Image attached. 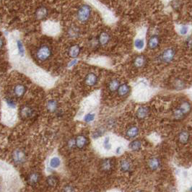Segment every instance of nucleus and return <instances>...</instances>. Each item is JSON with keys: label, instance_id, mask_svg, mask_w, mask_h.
<instances>
[{"label": "nucleus", "instance_id": "1", "mask_svg": "<svg viewBox=\"0 0 192 192\" xmlns=\"http://www.w3.org/2000/svg\"><path fill=\"white\" fill-rule=\"evenodd\" d=\"M90 14L91 8L88 5H84L79 8L78 13H77V18L80 22H86L90 19Z\"/></svg>", "mask_w": 192, "mask_h": 192}, {"label": "nucleus", "instance_id": "6", "mask_svg": "<svg viewBox=\"0 0 192 192\" xmlns=\"http://www.w3.org/2000/svg\"><path fill=\"white\" fill-rule=\"evenodd\" d=\"M20 116L23 118H30L33 116L34 114V110L30 106H23L20 108Z\"/></svg>", "mask_w": 192, "mask_h": 192}, {"label": "nucleus", "instance_id": "4", "mask_svg": "<svg viewBox=\"0 0 192 192\" xmlns=\"http://www.w3.org/2000/svg\"><path fill=\"white\" fill-rule=\"evenodd\" d=\"M26 154L21 149L14 150L12 153V158L14 163L17 165L23 164L26 160Z\"/></svg>", "mask_w": 192, "mask_h": 192}, {"label": "nucleus", "instance_id": "13", "mask_svg": "<svg viewBox=\"0 0 192 192\" xmlns=\"http://www.w3.org/2000/svg\"><path fill=\"white\" fill-rule=\"evenodd\" d=\"M85 82L88 86H94L98 82V77L94 73H89L85 78Z\"/></svg>", "mask_w": 192, "mask_h": 192}, {"label": "nucleus", "instance_id": "23", "mask_svg": "<svg viewBox=\"0 0 192 192\" xmlns=\"http://www.w3.org/2000/svg\"><path fill=\"white\" fill-rule=\"evenodd\" d=\"M119 86H120L119 81L116 80V79L112 80L109 83H108V89H109V90L111 92L117 91Z\"/></svg>", "mask_w": 192, "mask_h": 192}, {"label": "nucleus", "instance_id": "25", "mask_svg": "<svg viewBox=\"0 0 192 192\" xmlns=\"http://www.w3.org/2000/svg\"><path fill=\"white\" fill-rule=\"evenodd\" d=\"M129 147L132 151H138L142 147V142L139 140H134L129 144Z\"/></svg>", "mask_w": 192, "mask_h": 192}, {"label": "nucleus", "instance_id": "3", "mask_svg": "<svg viewBox=\"0 0 192 192\" xmlns=\"http://www.w3.org/2000/svg\"><path fill=\"white\" fill-rule=\"evenodd\" d=\"M176 50L174 48H168V49H165L162 53L160 55V60L164 63H170L174 59L175 56H176Z\"/></svg>", "mask_w": 192, "mask_h": 192}, {"label": "nucleus", "instance_id": "21", "mask_svg": "<svg viewBox=\"0 0 192 192\" xmlns=\"http://www.w3.org/2000/svg\"><path fill=\"white\" fill-rule=\"evenodd\" d=\"M118 94L120 96H125L127 94H129L130 92V87L127 84H122L120 85L118 89Z\"/></svg>", "mask_w": 192, "mask_h": 192}, {"label": "nucleus", "instance_id": "11", "mask_svg": "<svg viewBox=\"0 0 192 192\" xmlns=\"http://www.w3.org/2000/svg\"><path fill=\"white\" fill-rule=\"evenodd\" d=\"M26 92V87L23 85L18 84L14 86L13 93L17 98H21L25 95Z\"/></svg>", "mask_w": 192, "mask_h": 192}, {"label": "nucleus", "instance_id": "2", "mask_svg": "<svg viewBox=\"0 0 192 192\" xmlns=\"http://www.w3.org/2000/svg\"><path fill=\"white\" fill-rule=\"evenodd\" d=\"M51 56V50L48 46H41L36 51V57L38 60L41 62H44L49 59Z\"/></svg>", "mask_w": 192, "mask_h": 192}, {"label": "nucleus", "instance_id": "37", "mask_svg": "<svg viewBox=\"0 0 192 192\" xmlns=\"http://www.w3.org/2000/svg\"><path fill=\"white\" fill-rule=\"evenodd\" d=\"M188 30H189V28H188L187 26H182L180 28V33L181 35H184L188 33Z\"/></svg>", "mask_w": 192, "mask_h": 192}, {"label": "nucleus", "instance_id": "32", "mask_svg": "<svg viewBox=\"0 0 192 192\" xmlns=\"http://www.w3.org/2000/svg\"><path fill=\"white\" fill-rule=\"evenodd\" d=\"M105 132V130H103V129L100 128L98 129H97L95 132L93 134V139H97L98 137H101L103 135V134Z\"/></svg>", "mask_w": 192, "mask_h": 192}, {"label": "nucleus", "instance_id": "27", "mask_svg": "<svg viewBox=\"0 0 192 192\" xmlns=\"http://www.w3.org/2000/svg\"><path fill=\"white\" fill-rule=\"evenodd\" d=\"M60 164H61V160L59 158H53L50 160V166L53 168H59Z\"/></svg>", "mask_w": 192, "mask_h": 192}, {"label": "nucleus", "instance_id": "17", "mask_svg": "<svg viewBox=\"0 0 192 192\" xmlns=\"http://www.w3.org/2000/svg\"><path fill=\"white\" fill-rule=\"evenodd\" d=\"M76 146L79 149H82L87 144V138L84 135H79L76 137Z\"/></svg>", "mask_w": 192, "mask_h": 192}, {"label": "nucleus", "instance_id": "18", "mask_svg": "<svg viewBox=\"0 0 192 192\" xmlns=\"http://www.w3.org/2000/svg\"><path fill=\"white\" fill-rule=\"evenodd\" d=\"M80 51H81L80 47L78 45H73L70 48V49H69L68 52L69 56H70V57L75 59V58H77L79 56V54L80 53Z\"/></svg>", "mask_w": 192, "mask_h": 192}, {"label": "nucleus", "instance_id": "7", "mask_svg": "<svg viewBox=\"0 0 192 192\" xmlns=\"http://www.w3.org/2000/svg\"><path fill=\"white\" fill-rule=\"evenodd\" d=\"M148 167L150 170H157L160 168L161 166V162L158 158L153 157L151 158L148 160Z\"/></svg>", "mask_w": 192, "mask_h": 192}, {"label": "nucleus", "instance_id": "40", "mask_svg": "<svg viewBox=\"0 0 192 192\" xmlns=\"http://www.w3.org/2000/svg\"><path fill=\"white\" fill-rule=\"evenodd\" d=\"M121 151H122V148H121L120 147H118L117 149H116V153H117V154H120Z\"/></svg>", "mask_w": 192, "mask_h": 192}, {"label": "nucleus", "instance_id": "41", "mask_svg": "<svg viewBox=\"0 0 192 192\" xmlns=\"http://www.w3.org/2000/svg\"><path fill=\"white\" fill-rule=\"evenodd\" d=\"M2 46H3V39H2V38H1V48H2Z\"/></svg>", "mask_w": 192, "mask_h": 192}, {"label": "nucleus", "instance_id": "33", "mask_svg": "<svg viewBox=\"0 0 192 192\" xmlns=\"http://www.w3.org/2000/svg\"><path fill=\"white\" fill-rule=\"evenodd\" d=\"M103 147L106 150H110L111 148V144L110 142L109 137H106L103 142Z\"/></svg>", "mask_w": 192, "mask_h": 192}, {"label": "nucleus", "instance_id": "28", "mask_svg": "<svg viewBox=\"0 0 192 192\" xmlns=\"http://www.w3.org/2000/svg\"><path fill=\"white\" fill-rule=\"evenodd\" d=\"M174 118H176V119H178V120H181V119H183V118L185 117V115L183 114L182 112L180 110L178 109V108H176V110H174Z\"/></svg>", "mask_w": 192, "mask_h": 192}, {"label": "nucleus", "instance_id": "34", "mask_svg": "<svg viewBox=\"0 0 192 192\" xmlns=\"http://www.w3.org/2000/svg\"><path fill=\"white\" fill-rule=\"evenodd\" d=\"M95 114H87L85 116V122L87 123H90L95 119Z\"/></svg>", "mask_w": 192, "mask_h": 192}, {"label": "nucleus", "instance_id": "24", "mask_svg": "<svg viewBox=\"0 0 192 192\" xmlns=\"http://www.w3.org/2000/svg\"><path fill=\"white\" fill-rule=\"evenodd\" d=\"M121 170L123 172H128L131 169V163L129 160H123L120 162Z\"/></svg>", "mask_w": 192, "mask_h": 192}, {"label": "nucleus", "instance_id": "16", "mask_svg": "<svg viewBox=\"0 0 192 192\" xmlns=\"http://www.w3.org/2000/svg\"><path fill=\"white\" fill-rule=\"evenodd\" d=\"M178 108L185 115V116H186V115L189 114L190 111H191V106L189 102L184 101L181 102L180 106H179V107H178Z\"/></svg>", "mask_w": 192, "mask_h": 192}, {"label": "nucleus", "instance_id": "42", "mask_svg": "<svg viewBox=\"0 0 192 192\" xmlns=\"http://www.w3.org/2000/svg\"><path fill=\"white\" fill-rule=\"evenodd\" d=\"M189 191H192V187H191V189H190V190Z\"/></svg>", "mask_w": 192, "mask_h": 192}, {"label": "nucleus", "instance_id": "8", "mask_svg": "<svg viewBox=\"0 0 192 192\" xmlns=\"http://www.w3.org/2000/svg\"><path fill=\"white\" fill-rule=\"evenodd\" d=\"M40 174L36 172H33L31 173V174L29 175L28 177V183L30 186H34L38 183L39 180H40Z\"/></svg>", "mask_w": 192, "mask_h": 192}, {"label": "nucleus", "instance_id": "39", "mask_svg": "<svg viewBox=\"0 0 192 192\" xmlns=\"http://www.w3.org/2000/svg\"><path fill=\"white\" fill-rule=\"evenodd\" d=\"M77 63H78V60H77V59H74V60H72V61L70 63L68 64V66H69V67H71V66H74L75 64H76Z\"/></svg>", "mask_w": 192, "mask_h": 192}, {"label": "nucleus", "instance_id": "12", "mask_svg": "<svg viewBox=\"0 0 192 192\" xmlns=\"http://www.w3.org/2000/svg\"><path fill=\"white\" fill-rule=\"evenodd\" d=\"M48 13H49V12H48L46 7H40L38 8L36 11H35V18L38 20H43V19L46 18Z\"/></svg>", "mask_w": 192, "mask_h": 192}, {"label": "nucleus", "instance_id": "22", "mask_svg": "<svg viewBox=\"0 0 192 192\" xmlns=\"http://www.w3.org/2000/svg\"><path fill=\"white\" fill-rule=\"evenodd\" d=\"M58 104L55 100H51V101H48L46 104V109L50 113H54L57 110Z\"/></svg>", "mask_w": 192, "mask_h": 192}, {"label": "nucleus", "instance_id": "36", "mask_svg": "<svg viewBox=\"0 0 192 192\" xmlns=\"http://www.w3.org/2000/svg\"><path fill=\"white\" fill-rule=\"evenodd\" d=\"M67 146L69 148H74V147H77L76 146V139H71L68 141L67 142Z\"/></svg>", "mask_w": 192, "mask_h": 192}, {"label": "nucleus", "instance_id": "10", "mask_svg": "<svg viewBox=\"0 0 192 192\" xmlns=\"http://www.w3.org/2000/svg\"><path fill=\"white\" fill-rule=\"evenodd\" d=\"M147 64V58L143 55H139L134 60V65L137 68H142Z\"/></svg>", "mask_w": 192, "mask_h": 192}, {"label": "nucleus", "instance_id": "9", "mask_svg": "<svg viewBox=\"0 0 192 192\" xmlns=\"http://www.w3.org/2000/svg\"><path fill=\"white\" fill-rule=\"evenodd\" d=\"M190 133L188 131L183 130L178 134V141L182 145H186L190 140Z\"/></svg>", "mask_w": 192, "mask_h": 192}, {"label": "nucleus", "instance_id": "20", "mask_svg": "<svg viewBox=\"0 0 192 192\" xmlns=\"http://www.w3.org/2000/svg\"><path fill=\"white\" fill-rule=\"evenodd\" d=\"M139 132V129L137 126H131L127 129L126 135L129 138H134L136 137Z\"/></svg>", "mask_w": 192, "mask_h": 192}, {"label": "nucleus", "instance_id": "26", "mask_svg": "<svg viewBox=\"0 0 192 192\" xmlns=\"http://www.w3.org/2000/svg\"><path fill=\"white\" fill-rule=\"evenodd\" d=\"M46 183L49 187H56L58 184V178L54 176H49L46 179Z\"/></svg>", "mask_w": 192, "mask_h": 192}, {"label": "nucleus", "instance_id": "38", "mask_svg": "<svg viewBox=\"0 0 192 192\" xmlns=\"http://www.w3.org/2000/svg\"><path fill=\"white\" fill-rule=\"evenodd\" d=\"M62 191H74L75 189H74V187L72 186L66 185L64 187V189H62Z\"/></svg>", "mask_w": 192, "mask_h": 192}, {"label": "nucleus", "instance_id": "5", "mask_svg": "<svg viewBox=\"0 0 192 192\" xmlns=\"http://www.w3.org/2000/svg\"><path fill=\"white\" fill-rule=\"evenodd\" d=\"M160 43V40L158 35H152V36L150 38L149 40H148V43H147L148 48L152 50L157 49V48L159 46Z\"/></svg>", "mask_w": 192, "mask_h": 192}, {"label": "nucleus", "instance_id": "30", "mask_svg": "<svg viewBox=\"0 0 192 192\" xmlns=\"http://www.w3.org/2000/svg\"><path fill=\"white\" fill-rule=\"evenodd\" d=\"M69 35L71 38L78 37L79 35V30L77 28H71L69 30Z\"/></svg>", "mask_w": 192, "mask_h": 192}, {"label": "nucleus", "instance_id": "29", "mask_svg": "<svg viewBox=\"0 0 192 192\" xmlns=\"http://www.w3.org/2000/svg\"><path fill=\"white\" fill-rule=\"evenodd\" d=\"M134 46L138 50L142 49L144 46H145V42H144L142 39H137L134 41Z\"/></svg>", "mask_w": 192, "mask_h": 192}, {"label": "nucleus", "instance_id": "35", "mask_svg": "<svg viewBox=\"0 0 192 192\" xmlns=\"http://www.w3.org/2000/svg\"><path fill=\"white\" fill-rule=\"evenodd\" d=\"M5 101H6V103H7V106H9L10 108H15L16 103H15V102H14L12 99L10 98H6Z\"/></svg>", "mask_w": 192, "mask_h": 192}, {"label": "nucleus", "instance_id": "31", "mask_svg": "<svg viewBox=\"0 0 192 192\" xmlns=\"http://www.w3.org/2000/svg\"><path fill=\"white\" fill-rule=\"evenodd\" d=\"M17 47L18 49V52L19 54H20L21 56L24 55L25 53V50H24V47L23 45H22V43L20 41H17Z\"/></svg>", "mask_w": 192, "mask_h": 192}, {"label": "nucleus", "instance_id": "14", "mask_svg": "<svg viewBox=\"0 0 192 192\" xmlns=\"http://www.w3.org/2000/svg\"><path fill=\"white\" fill-rule=\"evenodd\" d=\"M149 112V108L147 107H146V106H141L137 110L136 116L139 119H144V118H145L148 116Z\"/></svg>", "mask_w": 192, "mask_h": 192}, {"label": "nucleus", "instance_id": "19", "mask_svg": "<svg viewBox=\"0 0 192 192\" xmlns=\"http://www.w3.org/2000/svg\"><path fill=\"white\" fill-rule=\"evenodd\" d=\"M110 35L108 33L106 32H102L98 36V43L99 44L102 46H105L108 44V42L110 41Z\"/></svg>", "mask_w": 192, "mask_h": 192}, {"label": "nucleus", "instance_id": "15", "mask_svg": "<svg viewBox=\"0 0 192 192\" xmlns=\"http://www.w3.org/2000/svg\"><path fill=\"white\" fill-rule=\"evenodd\" d=\"M113 168V162L110 159H105L101 162V169L104 172L108 173L112 170Z\"/></svg>", "mask_w": 192, "mask_h": 192}]
</instances>
